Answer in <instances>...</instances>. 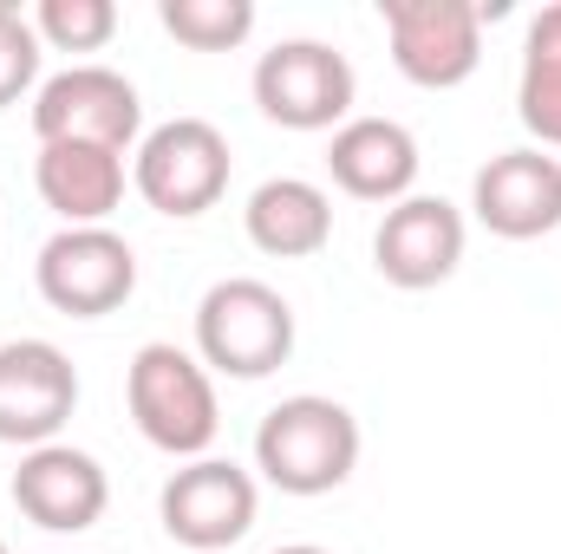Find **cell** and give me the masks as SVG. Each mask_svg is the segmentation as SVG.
I'll use <instances>...</instances> for the list:
<instances>
[{
    "label": "cell",
    "instance_id": "cell-12",
    "mask_svg": "<svg viewBox=\"0 0 561 554\" xmlns=\"http://www.w3.org/2000/svg\"><path fill=\"white\" fill-rule=\"evenodd\" d=\"M470 209L503 242H542L561 229V157L549 150H503L477 170Z\"/></svg>",
    "mask_w": 561,
    "mask_h": 554
},
{
    "label": "cell",
    "instance_id": "cell-20",
    "mask_svg": "<svg viewBox=\"0 0 561 554\" xmlns=\"http://www.w3.org/2000/svg\"><path fill=\"white\" fill-rule=\"evenodd\" d=\"M26 92H39V33L33 20H20V7L0 0V112Z\"/></svg>",
    "mask_w": 561,
    "mask_h": 554
},
{
    "label": "cell",
    "instance_id": "cell-5",
    "mask_svg": "<svg viewBox=\"0 0 561 554\" xmlns=\"http://www.w3.org/2000/svg\"><path fill=\"white\" fill-rule=\"evenodd\" d=\"M353 66L327 39H280L255 59V105L280 131H340L353 118Z\"/></svg>",
    "mask_w": 561,
    "mask_h": 554
},
{
    "label": "cell",
    "instance_id": "cell-11",
    "mask_svg": "<svg viewBox=\"0 0 561 554\" xmlns=\"http://www.w3.org/2000/svg\"><path fill=\"white\" fill-rule=\"evenodd\" d=\"M13 509L46 529V535H85L105 503H112V483H105V463L92 450H72V443H39L20 457L13 483H7Z\"/></svg>",
    "mask_w": 561,
    "mask_h": 554
},
{
    "label": "cell",
    "instance_id": "cell-17",
    "mask_svg": "<svg viewBox=\"0 0 561 554\" xmlns=\"http://www.w3.org/2000/svg\"><path fill=\"white\" fill-rule=\"evenodd\" d=\"M516 118L536 138V150H561V0L529 20L523 79H516Z\"/></svg>",
    "mask_w": 561,
    "mask_h": 554
},
{
    "label": "cell",
    "instance_id": "cell-16",
    "mask_svg": "<svg viewBox=\"0 0 561 554\" xmlns=\"http://www.w3.org/2000/svg\"><path fill=\"white\" fill-rule=\"evenodd\" d=\"M242 229H249V242H255L262 255H275V262H307V255H320V249L333 242V203H327V189L307 183V176H268V183L249 196Z\"/></svg>",
    "mask_w": 561,
    "mask_h": 554
},
{
    "label": "cell",
    "instance_id": "cell-8",
    "mask_svg": "<svg viewBox=\"0 0 561 554\" xmlns=\"http://www.w3.org/2000/svg\"><path fill=\"white\" fill-rule=\"evenodd\" d=\"M392 66L424 92H457L483 66V7L470 0H379Z\"/></svg>",
    "mask_w": 561,
    "mask_h": 554
},
{
    "label": "cell",
    "instance_id": "cell-13",
    "mask_svg": "<svg viewBox=\"0 0 561 554\" xmlns=\"http://www.w3.org/2000/svg\"><path fill=\"white\" fill-rule=\"evenodd\" d=\"M457 262H463V209L457 203L412 189L405 203L386 209V222L373 235V268L392 280V287L424 293V287L457 275Z\"/></svg>",
    "mask_w": 561,
    "mask_h": 554
},
{
    "label": "cell",
    "instance_id": "cell-6",
    "mask_svg": "<svg viewBox=\"0 0 561 554\" xmlns=\"http://www.w3.org/2000/svg\"><path fill=\"white\" fill-rule=\"evenodd\" d=\"M33 138L131 150V143H144L138 85L112 66H66V72L39 79V92H33Z\"/></svg>",
    "mask_w": 561,
    "mask_h": 554
},
{
    "label": "cell",
    "instance_id": "cell-9",
    "mask_svg": "<svg viewBox=\"0 0 561 554\" xmlns=\"http://www.w3.org/2000/svg\"><path fill=\"white\" fill-rule=\"evenodd\" d=\"M255 509H262V489L242 463L229 457H196L183 463L163 496H157V516H163V535L176 549H196V554H216V549H236L249 529H255Z\"/></svg>",
    "mask_w": 561,
    "mask_h": 554
},
{
    "label": "cell",
    "instance_id": "cell-21",
    "mask_svg": "<svg viewBox=\"0 0 561 554\" xmlns=\"http://www.w3.org/2000/svg\"><path fill=\"white\" fill-rule=\"evenodd\" d=\"M275 554H327V549H313V542H294V549H275Z\"/></svg>",
    "mask_w": 561,
    "mask_h": 554
},
{
    "label": "cell",
    "instance_id": "cell-19",
    "mask_svg": "<svg viewBox=\"0 0 561 554\" xmlns=\"http://www.w3.org/2000/svg\"><path fill=\"white\" fill-rule=\"evenodd\" d=\"M33 33L53 53H99L118 33V7L112 0H39Z\"/></svg>",
    "mask_w": 561,
    "mask_h": 554
},
{
    "label": "cell",
    "instance_id": "cell-14",
    "mask_svg": "<svg viewBox=\"0 0 561 554\" xmlns=\"http://www.w3.org/2000/svg\"><path fill=\"white\" fill-rule=\"evenodd\" d=\"M327 176L353 203H405L419 183V138L399 118H346L327 143Z\"/></svg>",
    "mask_w": 561,
    "mask_h": 554
},
{
    "label": "cell",
    "instance_id": "cell-18",
    "mask_svg": "<svg viewBox=\"0 0 561 554\" xmlns=\"http://www.w3.org/2000/svg\"><path fill=\"white\" fill-rule=\"evenodd\" d=\"M157 20L190 53H236L255 33V0H157Z\"/></svg>",
    "mask_w": 561,
    "mask_h": 554
},
{
    "label": "cell",
    "instance_id": "cell-15",
    "mask_svg": "<svg viewBox=\"0 0 561 554\" xmlns=\"http://www.w3.org/2000/svg\"><path fill=\"white\" fill-rule=\"evenodd\" d=\"M33 189L66 229H105V216L125 203V150L105 143H39Z\"/></svg>",
    "mask_w": 561,
    "mask_h": 554
},
{
    "label": "cell",
    "instance_id": "cell-3",
    "mask_svg": "<svg viewBox=\"0 0 561 554\" xmlns=\"http://www.w3.org/2000/svg\"><path fill=\"white\" fill-rule=\"evenodd\" d=\"M196 359L222 379H268L294 359V307L255 275L216 280L196 300Z\"/></svg>",
    "mask_w": 561,
    "mask_h": 554
},
{
    "label": "cell",
    "instance_id": "cell-4",
    "mask_svg": "<svg viewBox=\"0 0 561 554\" xmlns=\"http://www.w3.org/2000/svg\"><path fill=\"white\" fill-rule=\"evenodd\" d=\"M131 183L157 216H209L229 189V138L209 118H170L157 131H144L131 157Z\"/></svg>",
    "mask_w": 561,
    "mask_h": 554
},
{
    "label": "cell",
    "instance_id": "cell-10",
    "mask_svg": "<svg viewBox=\"0 0 561 554\" xmlns=\"http://www.w3.org/2000/svg\"><path fill=\"white\" fill-rule=\"evenodd\" d=\"M79 412V372L53 339H7L0 346V443L39 450Z\"/></svg>",
    "mask_w": 561,
    "mask_h": 554
},
{
    "label": "cell",
    "instance_id": "cell-22",
    "mask_svg": "<svg viewBox=\"0 0 561 554\" xmlns=\"http://www.w3.org/2000/svg\"><path fill=\"white\" fill-rule=\"evenodd\" d=\"M0 554H7V542H0Z\"/></svg>",
    "mask_w": 561,
    "mask_h": 554
},
{
    "label": "cell",
    "instance_id": "cell-7",
    "mask_svg": "<svg viewBox=\"0 0 561 554\" xmlns=\"http://www.w3.org/2000/svg\"><path fill=\"white\" fill-rule=\"evenodd\" d=\"M33 280H39V300L53 313L105 320L138 293V255H131V242L118 229H59L39 249Z\"/></svg>",
    "mask_w": 561,
    "mask_h": 554
},
{
    "label": "cell",
    "instance_id": "cell-1",
    "mask_svg": "<svg viewBox=\"0 0 561 554\" xmlns=\"http://www.w3.org/2000/svg\"><path fill=\"white\" fill-rule=\"evenodd\" d=\"M125 405H131V424L150 450L163 457H209L216 430H222V412H216V379L196 353L170 346V339H150L131 353V372H125Z\"/></svg>",
    "mask_w": 561,
    "mask_h": 554
},
{
    "label": "cell",
    "instance_id": "cell-2",
    "mask_svg": "<svg viewBox=\"0 0 561 554\" xmlns=\"http://www.w3.org/2000/svg\"><path fill=\"white\" fill-rule=\"evenodd\" d=\"M255 470L280 496H327L359 470V417L340 399H280L255 430Z\"/></svg>",
    "mask_w": 561,
    "mask_h": 554
}]
</instances>
